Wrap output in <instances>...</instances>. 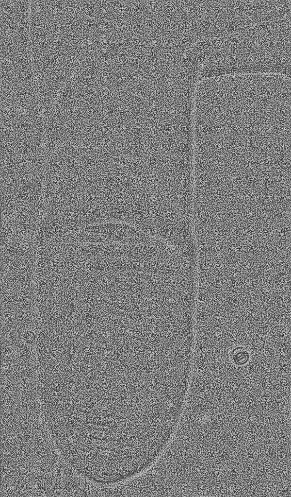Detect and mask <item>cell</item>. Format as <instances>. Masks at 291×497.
<instances>
[{
    "mask_svg": "<svg viewBox=\"0 0 291 497\" xmlns=\"http://www.w3.org/2000/svg\"><path fill=\"white\" fill-rule=\"evenodd\" d=\"M108 224H118L128 225L133 229L148 236L150 238L156 240L160 241L168 248H169L175 251L179 256L182 257V258L186 262L189 263L190 262L189 258L187 256V255L179 247L172 243L167 239L157 235H154L150 231L144 228L141 226L137 225L134 223L121 219L105 218L99 221L95 222L93 223V225L94 226Z\"/></svg>",
    "mask_w": 291,
    "mask_h": 497,
    "instance_id": "cell-2",
    "label": "cell"
},
{
    "mask_svg": "<svg viewBox=\"0 0 291 497\" xmlns=\"http://www.w3.org/2000/svg\"><path fill=\"white\" fill-rule=\"evenodd\" d=\"M230 356L232 361L235 365L241 366L246 364L248 362L250 353L246 347L239 346L232 350Z\"/></svg>",
    "mask_w": 291,
    "mask_h": 497,
    "instance_id": "cell-3",
    "label": "cell"
},
{
    "mask_svg": "<svg viewBox=\"0 0 291 497\" xmlns=\"http://www.w3.org/2000/svg\"><path fill=\"white\" fill-rule=\"evenodd\" d=\"M226 39L205 62L200 83L213 79L260 75L290 80L289 41L269 37L227 43Z\"/></svg>",
    "mask_w": 291,
    "mask_h": 497,
    "instance_id": "cell-1",
    "label": "cell"
},
{
    "mask_svg": "<svg viewBox=\"0 0 291 497\" xmlns=\"http://www.w3.org/2000/svg\"><path fill=\"white\" fill-rule=\"evenodd\" d=\"M265 341L261 337L254 339L251 343L250 348L253 352H257L261 351L264 347Z\"/></svg>",
    "mask_w": 291,
    "mask_h": 497,
    "instance_id": "cell-4",
    "label": "cell"
},
{
    "mask_svg": "<svg viewBox=\"0 0 291 497\" xmlns=\"http://www.w3.org/2000/svg\"><path fill=\"white\" fill-rule=\"evenodd\" d=\"M22 337L23 340L28 344H32L36 339L35 334L33 332L29 330L25 331L23 333Z\"/></svg>",
    "mask_w": 291,
    "mask_h": 497,
    "instance_id": "cell-5",
    "label": "cell"
}]
</instances>
